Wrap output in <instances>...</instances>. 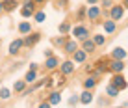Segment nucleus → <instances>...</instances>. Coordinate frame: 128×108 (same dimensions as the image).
Masks as SVG:
<instances>
[{"instance_id": "nucleus-17", "label": "nucleus", "mask_w": 128, "mask_h": 108, "mask_svg": "<svg viewBox=\"0 0 128 108\" xmlns=\"http://www.w3.org/2000/svg\"><path fill=\"white\" fill-rule=\"evenodd\" d=\"M39 37H41V35H39V34H34L32 37H28V39H26V41H24V45H28V47H30V45L37 43V41H39Z\"/></svg>"}, {"instance_id": "nucleus-5", "label": "nucleus", "mask_w": 128, "mask_h": 108, "mask_svg": "<svg viewBox=\"0 0 128 108\" xmlns=\"http://www.w3.org/2000/svg\"><path fill=\"white\" fill-rule=\"evenodd\" d=\"M24 45V41L22 39H17V41H13L11 45H10V54H15V52H19V48Z\"/></svg>"}, {"instance_id": "nucleus-28", "label": "nucleus", "mask_w": 128, "mask_h": 108, "mask_svg": "<svg viewBox=\"0 0 128 108\" xmlns=\"http://www.w3.org/2000/svg\"><path fill=\"white\" fill-rule=\"evenodd\" d=\"M54 43H58V45H63V43H65V37H58Z\"/></svg>"}, {"instance_id": "nucleus-27", "label": "nucleus", "mask_w": 128, "mask_h": 108, "mask_svg": "<svg viewBox=\"0 0 128 108\" xmlns=\"http://www.w3.org/2000/svg\"><path fill=\"white\" fill-rule=\"evenodd\" d=\"M24 89V82H17L15 84V91H22Z\"/></svg>"}, {"instance_id": "nucleus-30", "label": "nucleus", "mask_w": 128, "mask_h": 108, "mask_svg": "<svg viewBox=\"0 0 128 108\" xmlns=\"http://www.w3.org/2000/svg\"><path fill=\"white\" fill-rule=\"evenodd\" d=\"M24 6H28V8H34V2H30V0H26V2H24Z\"/></svg>"}, {"instance_id": "nucleus-13", "label": "nucleus", "mask_w": 128, "mask_h": 108, "mask_svg": "<svg viewBox=\"0 0 128 108\" xmlns=\"http://www.w3.org/2000/svg\"><path fill=\"white\" fill-rule=\"evenodd\" d=\"M104 30H106L108 34H112L113 30H115V21H106V22H104Z\"/></svg>"}, {"instance_id": "nucleus-22", "label": "nucleus", "mask_w": 128, "mask_h": 108, "mask_svg": "<svg viewBox=\"0 0 128 108\" xmlns=\"http://www.w3.org/2000/svg\"><path fill=\"white\" fill-rule=\"evenodd\" d=\"M10 97H11L10 89H6V88H2V89H0V99H10Z\"/></svg>"}, {"instance_id": "nucleus-18", "label": "nucleus", "mask_w": 128, "mask_h": 108, "mask_svg": "<svg viewBox=\"0 0 128 108\" xmlns=\"http://www.w3.org/2000/svg\"><path fill=\"white\" fill-rule=\"evenodd\" d=\"M60 101H61V95H60L58 91H54V93L50 95V104H58Z\"/></svg>"}, {"instance_id": "nucleus-11", "label": "nucleus", "mask_w": 128, "mask_h": 108, "mask_svg": "<svg viewBox=\"0 0 128 108\" xmlns=\"http://www.w3.org/2000/svg\"><path fill=\"white\" fill-rule=\"evenodd\" d=\"M98 15H100V10H98V8H96V6L89 8V11H87V17H89L91 21H93V19H96V17H98Z\"/></svg>"}, {"instance_id": "nucleus-14", "label": "nucleus", "mask_w": 128, "mask_h": 108, "mask_svg": "<svg viewBox=\"0 0 128 108\" xmlns=\"http://www.w3.org/2000/svg\"><path fill=\"white\" fill-rule=\"evenodd\" d=\"M35 76H37V73H35V69L32 71H28V75H26V78H24V82H28V84H32L34 80H35Z\"/></svg>"}, {"instance_id": "nucleus-10", "label": "nucleus", "mask_w": 128, "mask_h": 108, "mask_svg": "<svg viewBox=\"0 0 128 108\" xmlns=\"http://www.w3.org/2000/svg\"><path fill=\"white\" fill-rule=\"evenodd\" d=\"M74 54V62H78V64H80V62H84V60H86V50H74L72 52Z\"/></svg>"}, {"instance_id": "nucleus-16", "label": "nucleus", "mask_w": 128, "mask_h": 108, "mask_svg": "<svg viewBox=\"0 0 128 108\" xmlns=\"http://www.w3.org/2000/svg\"><path fill=\"white\" fill-rule=\"evenodd\" d=\"M45 65L48 67V69H54V67L58 65V60H56L54 56H48V60H46V64H45Z\"/></svg>"}, {"instance_id": "nucleus-26", "label": "nucleus", "mask_w": 128, "mask_h": 108, "mask_svg": "<svg viewBox=\"0 0 128 108\" xmlns=\"http://www.w3.org/2000/svg\"><path fill=\"white\" fill-rule=\"evenodd\" d=\"M45 17H46L45 13H43V11H39L37 15H35V21H37V22H43V21H45Z\"/></svg>"}, {"instance_id": "nucleus-20", "label": "nucleus", "mask_w": 128, "mask_h": 108, "mask_svg": "<svg viewBox=\"0 0 128 108\" xmlns=\"http://www.w3.org/2000/svg\"><path fill=\"white\" fill-rule=\"evenodd\" d=\"M108 95H110V97H117V95H119V89H117L115 86H108Z\"/></svg>"}, {"instance_id": "nucleus-19", "label": "nucleus", "mask_w": 128, "mask_h": 108, "mask_svg": "<svg viewBox=\"0 0 128 108\" xmlns=\"http://www.w3.org/2000/svg\"><path fill=\"white\" fill-rule=\"evenodd\" d=\"M65 50H67V52H70V54H72L74 50H76V43H74V41H69L67 45H65Z\"/></svg>"}, {"instance_id": "nucleus-24", "label": "nucleus", "mask_w": 128, "mask_h": 108, "mask_svg": "<svg viewBox=\"0 0 128 108\" xmlns=\"http://www.w3.org/2000/svg\"><path fill=\"white\" fill-rule=\"evenodd\" d=\"M69 30H70V26H69V22H63V24H61V26H60V32H61V34H67V32H69Z\"/></svg>"}, {"instance_id": "nucleus-21", "label": "nucleus", "mask_w": 128, "mask_h": 108, "mask_svg": "<svg viewBox=\"0 0 128 108\" xmlns=\"http://www.w3.org/2000/svg\"><path fill=\"white\" fill-rule=\"evenodd\" d=\"M20 13H22V17H30V15L34 13V8H28V6H24V8H22V11H20Z\"/></svg>"}, {"instance_id": "nucleus-7", "label": "nucleus", "mask_w": 128, "mask_h": 108, "mask_svg": "<svg viewBox=\"0 0 128 108\" xmlns=\"http://www.w3.org/2000/svg\"><path fill=\"white\" fill-rule=\"evenodd\" d=\"M80 101H82V104H89V102L93 101V93H91V91H84L82 97H80Z\"/></svg>"}, {"instance_id": "nucleus-15", "label": "nucleus", "mask_w": 128, "mask_h": 108, "mask_svg": "<svg viewBox=\"0 0 128 108\" xmlns=\"http://www.w3.org/2000/svg\"><path fill=\"white\" fill-rule=\"evenodd\" d=\"M30 30H32V26H30L28 22H20V26H19L20 34H30Z\"/></svg>"}, {"instance_id": "nucleus-32", "label": "nucleus", "mask_w": 128, "mask_h": 108, "mask_svg": "<svg viewBox=\"0 0 128 108\" xmlns=\"http://www.w3.org/2000/svg\"><path fill=\"white\" fill-rule=\"evenodd\" d=\"M98 0H87V4H96Z\"/></svg>"}, {"instance_id": "nucleus-29", "label": "nucleus", "mask_w": 128, "mask_h": 108, "mask_svg": "<svg viewBox=\"0 0 128 108\" xmlns=\"http://www.w3.org/2000/svg\"><path fill=\"white\" fill-rule=\"evenodd\" d=\"M69 104H70V106L76 104V97H70V99H69Z\"/></svg>"}, {"instance_id": "nucleus-25", "label": "nucleus", "mask_w": 128, "mask_h": 108, "mask_svg": "<svg viewBox=\"0 0 128 108\" xmlns=\"http://www.w3.org/2000/svg\"><path fill=\"white\" fill-rule=\"evenodd\" d=\"M93 41H95V45H104L106 39H104V35H95V39H93Z\"/></svg>"}, {"instance_id": "nucleus-9", "label": "nucleus", "mask_w": 128, "mask_h": 108, "mask_svg": "<svg viewBox=\"0 0 128 108\" xmlns=\"http://www.w3.org/2000/svg\"><path fill=\"white\" fill-rule=\"evenodd\" d=\"M124 56H126V52L122 50L121 47H117V48H113V58L115 60H124Z\"/></svg>"}, {"instance_id": "nucleus-4", "label": "nucleus", "mask_w": 128, "mask_h": 108, "mask_svg": "<svg viewBox=\"0 0 128 108\" xmlns=\"http://www.w3.org/2000/svg\"><path fill=\"white\" fill-rule=\"evenodd\" d=\"M110 69H112L113 73H121V71L124 69V64H122V60H113L112 64H110Z\"/></svg>"}, {"instance_id": "nucleus-31", "label": "nucleus", "mask_w": 128, "mask_h": 108, "mask_svg": "<svg viewBox=\"0 0 128 108\" xmlns=\"http://www.w3.org/2000/svg\"><path fill=\"white\" fill-rule=\"evenodd\" d=\"M104 6L108 8V6H112V0H104Z\"/></svg>"}, {"instance_id": "nucleus-34", "label": "nucleus", "mask_w": 128, "mask_h": 108, "mask_svg": "<svg viewBox=\"0 0 128 108\" xmlns=\"http://www.w3.org/2000/svg\"><path fill=\"white\" fill-rule=\"evenodd\" d=\"M34 2H45V0H34Z\"/></svg>"}, {"instance_id": "nucleus-23", "label": "nucleus", "mask_w": 128, "mask_h": 108, "mask_svg": "<svg viewBox=\"0 0 128 108\" xmlns=\"http://www.w3.org/2000/svg\"><path fill=\"white\" fill-rule=\"evenodd\" d=\"M95 84H96V80H95V78H87L86 82H84V86H86L87 89H91V88L95 86Z\"/></svg>"}, {"instance_id": "nucleus-35", "label": "nucleus", "mask_w": 128, "mask_h": 108, "mask_svg": "<svg viewBox=\"0 0 128 108\" xmlns=\"http://www.w3.org/2000/svg\"><path fill=\"white\" fill-rule=\"evenodd\" d=\"M2 10H4V8H2V4H0V11H2Z\"/></svg>"}, {"instance_id": "nucleus-2", "label": "nucleus", "mask_w": 128, "mask_h": 108, "mask_svg": "<svg viewBox=\"0 0 128 108\" xmlns=\"http://www.w3.org/2000/svg\"><path fill=\"white\" fill-rule=\"evenodd\" d=\"M112 86H115L117 89H124V88H126V80L122 78L121 75H115V76L112 78Z\"/></svg>"}, {"instance_id": "nucleus-12", "label": "nucleus", "mask_w": 128, "mask_h": 108, "mask_svg": "<svg viewBox=\"0 0 128 108\" xmlns=\"http://www.w3.org/2000/svg\"><path fill=\"white\" fill-rule=\"evenodd\" d=\"M15 6H17L15 0H4V2H2V8H4V10H8V11H11Z\"/></svg>"}, {"instance_id": "nucleus-1", "label": "nucleus", "mask_w": 128, "mask_h": 108, "mask_svg": "<svg viewBox=\"0 0 128 108\" xmlns=\"http://www.w3.org/2000/svg\"><path fill=\"white\" fill-rule=\"evenodd\" d=\"M72 34L76 35L78 39H86L87 35H89V30H87L86 26H76V28H72Z\"/></svg>"}, {"instance_id": "nucleus-8", "label": "nucleus", "mask_w": 128, "mask_h": 108, "mask_svg": "<svg viewBox=\"0 0 128 108\" xmlns=\"http://www.w3.org/2000/svg\"><path fill=\"white\" fill-rule=\"evenodd\" d=\"M84 50L86 52H93L95 50V41H89V39H84Z\"/></svg>"}, {"instance_id": "nucleus-33", "label": "nucleus", "mask_w": 128, "mask_h": 108, "mask_svg": "<svg viewBox=\"0 0 128 108\" xmlns=\"http://www.w3.org/2000/svg\"><path fill=\"white\" fill-rule=\"evenodd\" d=\"M124 6H126V8H128V0H124Z\"/></svg>"}, {"instance_id": "nucleus-3", "label": "nucleus", "mask_w": 128, "mask_h": 108, "mask_svg": "<svg viewBox=\"0 0 128 108\" xmlns=\"http://www.w3.org/2000/svg\"><path fill=\"white\" fill-rule=\"evenodd\" d=\"M122 13H124V8H122V6H113L112 8V19L113 21H119L122 17Z\"/></svg>"}, {"instance_id": "nucleus-6", "label": "nucleus", "mask_w": 128, "mask_h": 108, "mask_svg": "<svg viewBox=\"0 0 128 108\" xmlns=\"http://www.w3.org/2000/svg\"><path fill=\"white\" fill-rule=\"evenodd\" d=\"M72 71H74V64L72 62H65V64L61 65V73L63 75H70Z\"/></svg>"}]
</instances>
